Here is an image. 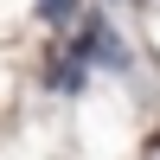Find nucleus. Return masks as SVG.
Returning a JSON list of instances; mask_svg holds the SVG:
<instances>
[{
    "label": "nucleus",
    "mask_w": 160,
    "mask_h": 160,
    "mask_svg": "<svg viewBox=\"0 0 160 160\" xmlns=\"http://www.w3.org/2000/svg\"><path fill=\"white\" fill-rule=\"evenodd\" d=\"M71 7H77V0H38V13H45V19H64Z\"/></svg>",
    "instance_id": "f257e3e1"
}]
</instances>
